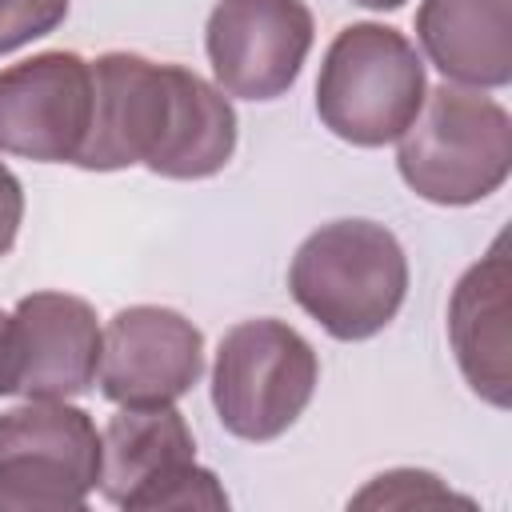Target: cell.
I'll list each match as a JSON object with an SVG mask.
<instances>
[{
	"instance_id": "18",
	"label": "cell",
	"mask_w": 512,
	"mask_h": 512,
	"mask_svg": "<svg viewBox=\"0 0 512 512\" xmlns=\"http://www.w3.org/2000/svg\"><path fill=\"white\" fill-rule=\"evenodd\" d=\"M352 4H360V8H372V12H396V8H404L408 0H352Z\"/></svg>"
},
{
	"instance_id": "1",
	"label": "cell",
	"mask_w": 512,
	"mask_h": 512,
	"mask_svg": "<svg viewBox=\"0 0 512 512\" xmlns=\"http://www.w3.org/2000/svg\"><path fill=\"white\" fill-rule=\"evenodd\" d=\"M236 152L232 100L184 64L140 52L92 60V124L76 156L84 172L144 164L164 180H208Z\"/></svg>"
},
{
	"instance_id": "14",
	"label": "cell",
	"mask_w": 512,
	"mask_h": 512,
	"mask_svg": "<svg viewBox=\"0 0 512 512\" xmlns=\"http://www.w3.org/2000/svg\"><path fill=\"white\" fill-rule=\"evenodd\" d=\"M448 500L472 504L468 496H456L452 488L440 484V476H432V472H424V468H392V472H380L364 492L352 496L356 508H368V504L412 508V504H448Z\"/></svg>"
},
{
	"instance_id": "11",
	"label": "cell",
	"mask_w": 512,
	"mask_h": 512,
	"mask_svg": "<svg viewBox=\"0 0 512 512\" xmlns=\"http://www.w3.org/2000/svg\"><path fill=\"white\" fill-rule=\"evenodd\" d=\"M16 396L72 400L96 384L104 328L96 308L72 292H32L12 308Z\"/></svg>"
},
{
	"instance_id": "7",
	"label": "cell",
	"mask_w": 512,
	"mask_h": 512,
	"mask_svg": "<svg viewBox=\"0 0 512 512\" xmlns=\"http://www.w3.org/2000/svg\"><path fill=\"white\" fill-rule=\"evenodd\" d=\"M100 484V428L68 400L0 412V512H80Z\"/></svg>"
},
{
	"instance_id": "9",
	"label": "cell",
	"mask_w": 512,
	"mask_h": 512,
	"mask_svg": "<svg viewBox=\"0 0 512 512\" xmlns=\"http://www.w3.org/2000/svg\"><path fill=\"white\" fill-rule=\"evenodd\" d=\"M92 124V60L36 52L0 68V152L36 164H76Z\"/></svg>"
},
{
	"instance_id": "5",
	"label": "cell",
	"mask_w": 512,
	"mask_h": 512,
	"mask_svg": "<svg viewBox=\"0 0 512 512\" xmlns=\"http://www.w3.org/2000/svg\"><path fill=\"white\" fill-rule=\"evenodd\" d=\"M320 384L316 348L284 320H240L220 336L212 360V408L224 432L248 444L284 436Z\"/></svg>"
},
{
	"instance_id": "16",
	"label": "cell",
	"mask_w": 512,
	"mask_h": 512,
	"mask_svg": "<svg viewBox=\"0 0 512 512\" xmlns=\"http://www.w3.org/2000/svg\"><path fill=\"white\" fill-rule=\"evenodd\" d=\"M20 220H24V188H20L16 172L0 160V256L16 244Z\"/></svg>"
},
{
	"instance_id": "10",
	"label": "cell",
	"mask_w": 512,
	"mask_h": 512,
	"mask_svg": "<svg viewBox=\"0 0 512 512\" xmlns=\"http://www.w3.org/2000/svg\"><path fill=\"white\" fill-rule=\"evenodd\" d=\"M204 376V332L176 308L128 304L104 328L96 384L112 404H176Z\"/></svg>"
},
{
	"instance_id": "4",
	"label": "cell",
	"mask_w": 512,
	"mask_h": 512,
	"mask_svg": "<svg viewBox=\"0 0 512 512\" xmlns=\"http://www.w3.org/2000/svg\"><path fill=\"white\" fill-rule=\"evenodd\" d=\"M424 96V60L416 44L392 24H344L324 48L316 76V116L344 144L380 148L400 140Z\"/></svg>"
},
{
	"instance_id": "13",
	"label": "cell",
	"mask_w": 512,
	"mask_h": 512,
	"mask_svg": "<svg viewBox=\"0 0 512 512\" xmlns=\"http://www.w3.org/2000/svg\"><path fill=\"white\" fill-rule=\"evenodd\" d=\"M416 40L424 60L452 84H512V0H420Z\"/></svg>"
},
{
	"instance_id": "6",
	"label": "cell",
	"mask_w": 512,
	"mask_h": 512,
	"mask_svg": "<svg viewBox=\"0 0 512 512\" xmlns=\"http://www.w3.org/2000/svg\"><path fill=\"white\" fill-rule=\"evenodd\" d=\"M100 496L128 512L228 508L212 468L196 464V440L176 404H120L100 428Z\"/></svg>"
},
{
	"instance_id": "12",
	"label": "cell",
	"mask_w": 512,
	"mask_h": 512,
	"mask_svg": "<svg viewBox=\"0 0 512 512\" xmlns=\"http://www.w3.org/2000/svg\"><path fill=\"white\" fill-rule=\"evenodd\" d=\"M508 240L496 236L492 248L464 268L448 296V344L468 388L492 408L512 404V336H508Z\"/></svg>"
},
{
	"instance_id": "17",
	"label": "cell",
	"mask_w": 512,
	"mask_h": 512,
	"mask_svg": "<svg viewBox=\"0 0 512 512\" xmlns=\"http://www.w3.org/2000/svg\"><path fill=\"white\" fill-rule=\"evenodd\" d=\"M0 396H16V340H12V312H0Z\"/></svg>"
},
{
	"instance_id": "8",
	"label": "cell",
	"mask_w": 512,
	"mask_h": 512,
	"mask_svg": "<svg viewBox=\"0 0 512 512\" xmlns=\"http://www.w3.org/2000/svg\"><path fill=\"white\" fill-rule=\"evenodd\" d=\"M316 20L304 0H216L204 52L224 96L280 100L312 52Z\"/></svg>"
},
{
	"instance_id": "3",
	"label": "cell",
	"mask_w": 512,
	"mask_h": 512,
	"mask_svg": "<svg viewBox=\"0 0 512 512\" xmlns=\"http://www.w3.org/2000/svg\"><path fill=\"white\" fill-rule=\"evenodd\" d=\"M396 168L428 204H480L512 172V116L480 88L444 80L428 88L416 120L400 132Z\"/></svg>"
},
{
	"instance_id": "15",
	"label": "cell",
	"mask_w": 512,
	"mask_h": 512,
	"mask_svg": "<svg viewBox=\"0 0 512 512\" xmlns=\"http://www.w3.org/2000/svg\"><path fill=\"white\" fill-rule=\"evenodd\" d=\"M68 16V0H0V56L56 32Z\"/></svg>"
},
{
	"instance_id": "2",
	"label": "cell",
	"mask_w": 512,
	"mask_h": 512,
	"mask_svg": "<svg viewBox=\"0 0 512 512\" xmlns=\"http://www.w3.org/2000/svg\"><path fill=\"white\" fill-rule=\"evenodd\" d=\"M292 300L336 340L384 332L408 296V256L376 220L320 224L288 264Z\"/></svg>"
}]
</instances>
